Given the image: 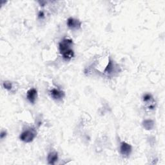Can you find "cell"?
I'll use <instances>...</instances> for the list:
<instances>
[{"instance_id": "cell-14", "label": "cell", "mask_w": 165, "mask_h": 165, "mask_svg": "<svg viewBox=\"0 0 165 165\" xmlns=\"http://www.w3.org/2000/svg\"><path fill=\"white\" fill-rule=\"evenodd\" d=\"M6 135H7V132L5 131H2L1 133V139H3L4 138L6 137Z\"/></svg>"}, {"instance_id": "cell-3", "label": "cell", "mask_w": 165, "mask_h": 165, "mask_svg": "<svg viewBox=\"0 0 165 165\" xmlns=\"http://www.w3.org/2000/svg\"><path fill=\"white\" fill-rule=\"evenodd\" d=\"M68 28L72 30H78L81 27V22L74 18H69L66 22Z\"/></svg>"}, {"instance_id": "cell-13", "label": "cell", "mask_w": 165, "mask_h": 165, "mask_svg": "<svg viewBox=\"0 0 165 165\" xmlns=\"http://www.w3.org/2000/svg\"><path fill=\"white\" fill-rule=\"evenodd\" d=\"M38 18L39 19H43L45 18V14H44V12L43 11H40L39 12V14H38Z\"/></svg>"}, {"instance_id": "cell-1", "label": "cell", "mask_w": 165, "mask_h": 165, "mask_svg": "<svg viewBox=\"0 0 165 165\" xmlns=\"http://www.w3.org/2000/svg\"><path fill=\"white\" fill-rule=\"evenodd\" d=\"M36 131L34 128H29L21 133L20 138L25 142H30L34 140L36 136Z\"/></svg>"}, {"instance_id": "cell-6", "label": "cell", "mask_w": 165, "mask_h": 165, "mask_svg": "<svg viewBox=\"0 0 165 165\" xmlns=\"http://www.w3.org/2000/svg\"><path fill=\"white\" fill-rule=\"evenodd\" d=\"M37 90L35 88H31L27 92V98L31 103H34L37 98Z\"/></svg>"}, {"instance_id": "cell-9", "label": "cell", "mask_w": 165, "mask_h": 165, "mask_svg": "<svg viewBox=\"0 0 165 165\" xmlns=\"http://www.w3.org/2000/svg\"><path fill=\"white\" fill-rule=\"evenodd\" d=\"M74 51H73V50H69V51H68L67 52L63 54L62 56H63V59L66 60V61H70V60H71L73 57H74Z\"/></svg>"}, {"instance_id": "cell-5", "label": "cell", "mask_w": 165, "mask_h": 165, "mask_svg": "<svg viewBox=\"0 0 165 165\" xmlns=\"http://www.w3.org/2000/svg\"><path fill=\"white\" fill-rule=\"evenodd\" d=\"M50 96L54 99L59 101L65 97V93L63 91L54 88L52 90H50Z\"/></svg>"}, {"instance_id": "cell-7", "label": "cell", "mask_w": 165, "mask_h": 165, "mask_svg": "<svg viewBox=\"0 0 165 165\" xmlns=\"http://www.w3.org/2000/svg\"><path fill=\"white\" fill-rule=\"evenodd\" d=\"M47 160L49 164H54L58 160V154L56 152H50L47 157Z\"/></svg>"}, {"instance_id": "cell-10", "label": "cell", "mask_w": 165, "mask_h": 165, "mask_svg": "<svg viewBox=\"0 0 165 165\" xmlns=\"http://www.w3.org/2000/svg\"><path fill=\"white\" fill-rule=\"evenodd\" d=\"M113 67H114V65L112 63V61L110 60V61L109 63V65H107L105 71H104V72L108 73V74H110V73H112V72L113 71Z\"/></svg>"}, {"instance_id": "cell-8", "label": "cell", "mask_w": 165, "mask_h": 165, "mask_svg": "<svg viewBox=\"0 0 165 165\" xmlns=\"http://www.w3.org/2000/svg\"><path fill=\"white\" fill-rule=\"evenodd\" d=\"M142 125H143L144 128L147 130H150L154 128V121H152L151 119H147L145 120L143 123H142Z\"/></svg>"}, {"instance_id": "cell-11", "label": "cell", "mask_w": 165, "mask_h": 165, "mask_svg": "<svg viewBox=\"0 0 165 165\" xmlns=\"http://www.w3.org/2000/svg\"><path fill=\"white\" fill-rule=\"evenodd\" d=\"M3 85H4V87L5 89L8 90H11L12 88V84L11 81H4V83H3Z\"/></svg>"}, {"instance_id": "cell-2", "label": "cell", "mask_w": 165, "mask_h": 165, "mask_svg": "<svg viewBox=\"0 0 165 165\" xmlns=\"http://www.w3.org/2000/svg\"><path fill=\"white\" fill-rule=\"evenodd\" d=\"M73 46V41L71 39H64L62 40L61 42L59 43V52L61 53V54L63 55V54L67 52L68 51L72 49V47Z\"/></svg>"}, {"instance_id": "cell-4", "label": "cell", "mask_w": 165, "mask_h": 165, "mask_svg": "<svg viewBox=\"0 0 165 165\" xmlns=\"http://www.w3.org/2000/svg\"><path fill=\"white\" fill-rule=\"evenodd\" d=\"M131 145L126 142H122L120 146V152L125 157H128L132 152Z\"/></svg>"}, {"instance_id": "cell-12", "label": "cell", "mask_w": 165, "mask_h": 165, "mask_svg": "<svg viewBox=\"0 0 165 165\" xmlns=\"http://www.w3.org/2000/svg\"><path fill=\"white\" fill-rule=\"evenodd\" d=\"M142 99H143L144 102L147 103V102H149V101H150L152 99V96H151L150 94H145V96H143V98H142Z\"/></svg>"}]
</instances>
